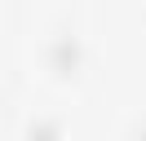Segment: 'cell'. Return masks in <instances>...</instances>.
I'll return each instance as SVG.
<instances>
[{"instance_id":"obj_1","label":"cell","mask_w":146,"mask_h":141,"mask_svg":"<svg viewBox=\"0 0 146 141\" xmlns=\"http://www.w3.org/2000/svg\"><path fill=\"white\" fill-rule=\"evenodd\" d=\"M80 62H84V49H80L75 35H62V40L49 44V70H58V75H75Z\"/></svg>"},{"instance_id":"obj_2","label":"cell","mask_w":146,"mask_h":141,"mask_svg":"<svg viewBox=\"0 0 146 141\" xmlns=\"http://www.w3.org/2000/svg\"><path fill=\"white\" fill-rule=\"evenodd\" d=\"M27 141H62V123L58 119H36L27 128Z\"/></svg>"},{"instance_id":"obj_3","label":"cell","mask_w":146,"mask_h":141,"mask_svg":"<svg viewBox=\"0 0 146 141\" xmlns=\"http://www.w3.org/2000/svg\"><path fill=\"white\" fill-rule=\"evenodd\" d=\"M137 141H146V132H142V137H137Z\"/></svg>"}]
</instances>
